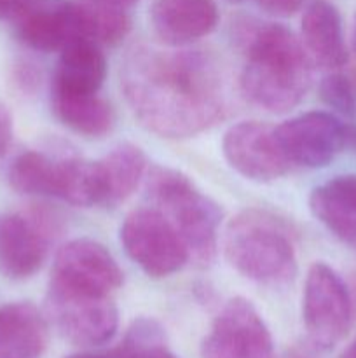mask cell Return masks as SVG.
<instances>
[{
  "mask_svg": "<svg viewBox=\"0 0 356 358\" xmlns=\"http://www.w3.org/2000/svg\"><path fill=\"white\" fill-rule=\"evenodd\" d=\"M107 77V58L101 45L77 38L59 51L51 90L66 93H98Z\"/></svg>",
  "mask_w": 356,
  "mask_h": 358,
  "instance_id": "ac0fdd59",
  "label": "cell"
},
{
  "mask_svg": "<svg viewBox=\"0 0 356 358\" xmlns=\"http://www.w3.org/2000/svg\"><path fill=\"white\" fill-rule=\"evenodd\" d=\"M17 83L21 84V87H35L38 83V76L31 66L23 65L17 73Z\"/></svg>",
  "mask_w": 356,
  "mask_h": 358,
  "instance_id": "f1b7e54d",
  "label": "cell"
},
{
  "mask_svg": "<svg viewBox=\"0 0 356 358\" xmlns=\"http://www.w3.org/2000/svg\"><path fill=\"white\" fill-rule=\"evenodd\" d=\"M154 34L170 48H185L206 37L218 23L215 0H154Z\"/></svg>",
  "mask_w": 356,
  "mask_h": 358,
  "instance_id": "5bb4252c",
  "label": "cell"
},
{
  "mask_svg": "<svg viewBox=\"0 0 356 358\" xmlns=\"http://www.w3.org/2000/svg\"><path fill=\"white\" fill-rule=\"evenodd\" d=\"M147 196L177 229L194 262L215 261L222 210L181 171L154 166L147 171Z\"/></svg>",
  "mask_w": 356,
  "mask_h": 358,
  "instance_id": "277c9868",
  "label": "cell"
},
{
  "mask_svg": "<svg viewBox=\"0 0 356 358\" xmlns=\"http://www.w3.org/2000/svg\"><path fill=\"white\" fill-rule=\"evenodd\" d=\"M61 233V219L44 206L0 219V273L10 280L34 276Z\"/></svg>",
  "mask_w": 356,
  "mask_h": 358,
  "instance_id": "52a82bcc",
  "label": "cell"
},
{
  "mask_svg": "<svg viewBox=\"0 0 356 358\" xmlns=\"http://www.w3.org/2000/svg\"><path fill=\"white\" fill-rule=\"evenodd\" d=\"M14 30L16 37L35 51H61L70 42L84 38L80 3L75 0H31L14 20Z\"/></svg>",
  "mask_w": 356,
  "mask_h": 358,
  "instance_id": "4fadbf2b",
  "label": "cell"
},
{
  "mask_svg": "<svg viewBox=\"0 0 356 358\" xmlns=\"http://www.w3.org/2000/svg\"><path fill=\"white\" fill-rule=\"evenodd\" d=\"M309 208L339 241L356 250V175H339L314 187Z\"/></svg>",
  "mask_w": 356,
  "mask_h": 358,
  "instance_id": "e0dca14e",
  "label": "cell"
},
{
  "mask_svg": "<svg viewBox=\"0 0 356 358\" xmlns=\"http://www.w3.org/2000/svg\"><path fill=\"white\" fill-rule=\"evenodd\" d=\"M121 87L140 124L163 138H191L225 115L218 59L202 49L136 45L126 55Z\"/></svg>",
  "mask_w": 356,
  "mask_h": 358,
  "instance_id": "6da1fadb",
  "label": "cell"
},
{
  "mask_svg": "<svg viewBox=\"0 0 356 358\" xmlns=\"http://www.w3.org/2000/svg\"><path fill=\"white\" fill-rule=\"evenodd\" d=\"M353 299L344 280L325 262H314L304 283L302 322L307 343L318 352L335 348L353 324Z\"/></svg>",
  "mask_w": 356,
  "mask_h": 358,
  "instance_id": "5b68a950",
  "label": "cell"
},
{
  "mask_svg": "<svg viewBox=\"0 0 356 358\" xmlns=\"http://www.w3.org/2000/svg\"><path fill=\"white\" fill-rule=\"evenodd\" d=\"M320 98L325 105L342 115L356 114V87L344 73H328L320 83Z\"/></svg>",
  "mask_w": 356,
  "mask_h": 358,
  "instance_id": "cb8c5ba5",
  "label": "cell"
},
{
  "mask_svg": "<svg viewBox=\"0 0 356 358\" xmlns=\"http://www.w3.org/2000/svg\"><path fill=\"white\" fill-rule=\"evenodd\" d=\"M119 236L128 257L150 278H168L191 259L173 224L154 206L129 213Z\"/></svg>",
  "mask_w": 356,
  "mask_h": 358,
  "instance_id": "8992f818",
  "label": "cell"
},
{
  "mask_svg": "<svg viewBox=\"0 0 356 358\" xmlns=\"http://www.w3.org/2000/svg\"><path fill=\"white\" fill-rule=\"evenodd\" d=\"M272 336L257 308L243 297L227 301L202 339L201 358H272Z\"/></svg>",
  "mask_w": 356,
  "mask_h": 358,
  "instance_id": "9c48e42d",
  "label": "cell"
},
{
  "mask_svg": "<svg viewBox=\"0 0 356 358\" xmlns=\"http://www.w3.org/2000/svg\"><path fill=\"white\" fill-rule=\"evenodd\" d=\"M300 41L313 63L323 69H341L348 63L349 52L341 13L327 0H314L306 7Z\"/></svg>",
  "mask_w": 356,
  "mask_h": 358,
  "instance_id": "9a60e30c",
  "label": "cell"
},
{
  "mask_svg": "<svg viewBox=\"0 0 356 358\" xmlns=\"http://www.w3.org/2000/svg\"><path fill=\"white\" fill-rule=\"evenodd\" d=\"M262 10L271 16L288 17L293 16L302 7L304 0H255Z\"/></svg>",
  "mask_w": 356,
  "mask_h": 358,
  "instance_id": "d4e9b609",
  "label": "cell"
},
{
  "mask_svg": "<svg viewBox=\"0 0 356 358\" xmlns=\"http://www.w3.org/2000/svg\"><path fill=\"white\" fill-rule=\"evenodd\" d=\"M353 42H355V49H356V20H355V38H353Z\"/></svg>",
  "mask_w": 356,
  "mask_h": 358,
  "instance_id": "e575fe53",
  "label": "cell"
},
{
  "mask_svg": "<svg viewBox=\"0 0 356 358\" xmlns=\"http://www.w3.org/2000/svg\"><path fill=\"white\" fill-rule=\"evenodd\" d=\"M103 180V206L115 208L131 198L147 173V156L135 143H119L98 159Z\"/></svg>",
  "mask_w": 356,
  "mask_h": 358,
  "instance_id": "ffe728a7",
  "label": "cell"
},
{
  "mask_svg": "<svg viewBox=\"0 0 356 358\" xmlns=\"http://www.w3.org/2000/svg\"><path fill=\"white\" fill-rule=\"evenodd\" d=\"M232 41L244 56L241 93L272 114L292 110L313 83V59L302 41L285 24L241 16L232 23Z\"/></svg>",
  "mask_w": 356,
  "mask_h": 358,
  "instance_id": "7a4b0ae2",
  "label": "cell"
},
{
  "mask_svg": "<svg viewBox=\"0 0 356 358\" xmlns=\"http://www.w3.org/2000/svg\"><path fill=\"white\" fill-rule=\"evenodd\" d=\"M31 0H0V21L16 20Z\"/></svg>",
  "mask_w": 356,
  "mask_h": 358,
  "instance_id": "83f0119b",
  "label": "cell"
},
{
  "mask_svg": "<svg viewBox=\"0 0 356 358\" xmlns=\"http://www.w3.org/2000/svg\"><path fill=\"white\" fill-rule=\"evenodd\" d=\"M45 311L59 336L82 348L105 345L119 329V311L110 296L49 285Z\"/></svg>",
  "mask_w": 356,
  "mask_h": 358,
  "instance_id": "ba28073f",
  "label": "cell"
},
{
  "mask_svg": "<svg viewBox=\"0 0 356 358\" xmlns=\"http://www.w3.org/2000/svg\"><path fill=\"white\" fill-rule=\"evenodd\" d=\"M124 282L114 255L91 238H77L58 250L49 285L75 292L112 296Z\"/></svg>",
  "mask_w": 356,
  "mask_h": 358,
  "instance_id": "30bf717a",
  "label": "cell"
},
{
  "mask_svg": "<svg viewBox=\"0 0 356 358\" xmlns=\"http://www.w3.org/2000/svg\"><path fill=\"white\" fill-rule=\"evenodd\" d=\"M135 358H178V357H175V353L168 348L166 339H161V341L150 343V345L143 346L142 350H138Z\"/></svg>",
  "mask_w": 356,
  "mask_h": 358,
  "instance_id": "4316f807",
  "label": "cell"
},
{
  "mask_svg": "<svg viewBox=\"0 0 356 358\" xmlns=\"http://www.w3.org/2000/svg\"><path fill=\"white\" fill-rule=\"evenodd\" d=\"M84 38L98 45H117L131 31V20L122 7L108 6L96 0H82Z\"/></svg>",
  "mask_w": 356,
  "mask_h": 358,
  "instance_id": "603a6c76",
  "label": "cell"
},
{
  "mask_svg": "<svg viewBox=\"0 0 356 358\" xmlns=\"http://www.w3.org/2000/svg\"><path fill=\"white\" fill-rule=\"evenodd\" d=\"M351 292V299H353V310H356V273L353 276V289H349Z\"/></svg>",
  "mask_w": 356,
  "mask_h": 358,
  "instance_id": "d6a6232c",
  "label": "cell"
},
{
  "mask_svg": "<svg viewBox=\"0 0 356 358\" xmlns=\"http://www.w3.org/2000/svg\"><path fill=\"white\" fill-rule=\"evenodd\" d=\"M66 358H126V357L122 355V352L117 346V348L110 350V352H82V353H75V355H70Z\"/></svg>",
  "mask_w": 356,
  "mask_h": 358,
  "instance_id": "f546056e",
  "label": "cell"
},
{
  "mask_svg": "<svg viewBox=\"0 0 356 358\" xmlns=\"http://www.w3.org/2000/svg\"><path fill=\"white\" fill-rule=\"evenodd\" d=\"M96 2L108 3V6H115V7H122V9H126V7L133 6V3H136L138 0H96Z\"/></svg>",
  "mask_w": 356,
  "mask_h": 358,
  "instance_id": "4dcf8cb0",
  "label": "cell"
},
{
  "mask_svg": "<svg viewBox=\"0 0 356 358\" xmlns=\"http://www.w3.org/2000/svg\"><path fill=\"white\" fill-rule=\"evenodd\" d=\"M223 254L239 275L264 285H285L297 275L295 234L267 210L237 213L225 227Z\"/></svg>",
  "mask_w": 356,
  "mask_h": 358,
  "instance_id": "3957f363",
  "label": "cell"
},
{
  "mask_svg": "<svg viewBox=\"0 0 356 358\" xmlns=\"http://www.w3.org/2000/svg\"><path fill=\"white\" fill-rule=\"evenodd\" d=\"M13 114L7 108L6 103L0 101V159L6 156V152L9 150L10 142H13Z\"/></svg>",
  "mask_w": 356,
  "mask_h": 358,
  "instance_id": "484cf974",
  "label": "cell"
},
{
  "mask_svg": "<svg viewBox=\"0 0 356 358\" xmlns=\"http://www.w3.org/2000/svg\"><path fill=\"white\" fill-rule=\"evenodd\" d=\"M279 143L288 161L297 166L325 168L342 152L349 129L328 112H306L276 126Z\"/></svg>",
  "mask_w": 356,
  "mask_h": 358,
  "instance_id": "8fae6325",
  "label": "cell"
},
{
  "mask_svg": "<svg viewBox=\"0 0 356 358\" xmlns=\"http://www.w3.org/2000/svg\"><path fill=\"white\" fill-rule=\"evenodd\" d=\"M59 159L38 150L20 154L9 166V184L16 192L54 198Z\"/></svg>",
  "mask_w": 356,
  "mask_h": 358,
  "instance_id": "7402d4cb",
  "label": "cell"
},
{
  "mask_svg": "<svg viewBox=\"0 0 356 358\" xmlns=\"http://www.w3.org/2000/svg\"><path fill=\"white\" fill-rule=\"evenodd\" d=\"M51 108L63 126L87 138H101L115 124L114 108L98 93L51 90Z\"/></svg>",
  "mask_w": 356,
  "mask_h": 358,
  "instance_id": "d6986e66",
  "label": "cell"
},
{
  "mask_svg": "<svg viewBox=\"0 0 356 358\" xmlns=\"http://www.w3.org/2000/svg\"><path fill=\"white\" fill-rule=\"evenodd\" d=\"M341 358H356V339L348 346V350L342 353Z\"/></svg>",
  "mask_w": 356,
  "mask_h": 358,
  "instance_id": "1f68e13d",
  "label": "cell"
},
{
  "mask_svg": "<svg viewBox=\"0 0 356 358\" xmlns=\"http://www.w3.org/2000/svg\"><path fill=\"white\" fill-rule=\"evenodd\" d=\"M49 320L35 304L21 301L0 308V358H42Z\"/></svg>",
  "mask_w": 356,
  "mask_h": 358,
  "instance_id": "2e32d148",
  "label": "cell"
},
{
  "mask_svg": "<svg viewBox=\"0 0 356 358\" xmlns=\"http://www.w3.org/2000/svg\"><path fill=\"white\" fill-rule=\"evenodd\" d=\"M54 198L73 206H103V180L100 163L84 157H61Z\"/></svg>",
  "mask_w": 356,
  "mask_h": 358,
  "instance_id": "44dd1931",
  "label": "cell"
},
{
  "mask_svg": "<svg viewBox=\"0 0 356 358\" xmlns=\"http://www.w3.org/2000/svg\"><path fill=\"white\" fill-rule=\"evenodd\" d=\"M349 138L353 140V143H355V147H356V128L355 129H349Z\"/></svg>",
  "mask_w": 356,
  "mask_h": 358,
  "instance_id": "836d02e7",
  "label": "cell"
},
{
  "mask_svg": "<svg viewBox=\"0 0 356 358\" xmlns=\"http://www.w3.org/2000/svg\"><path fill=\"white\" fill-rule=\"evenodd\" d=\"M222 150L232 170L253 182L285 177L292 163L283 152L276 128L258 121H243L227 129Z\"/></svg>",
  "mask_w": 356,
  "mask_h": 358,
  "instance_id": "7c38bea8",
  "label": "cell"
}]
</instances>
